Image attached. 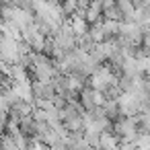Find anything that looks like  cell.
Instances as JSON below:
<instances>
[{"mask_svg": "<svg viewBox=\"0 0 150 150\" xmlns=\"http://www.w3.org/2000/svg\"><path fill=\"white\" fill-rule=\"evenodd\" d=\"M31 88H33L35 99H54L58 95L56 86L52 82H43V80H31Z\"/></svg>", "mask_w": 150, "mask_h": 150, "instance_id": "cell-1", "label": "cell"}, {"mask_svg": "<svg viewBox=\"0 0 150 150\" xmlns=\"http://www.w3.org/2000/svg\"><path fill=\"white\" fill-rule=\"evenodd\" d=\"M121 142V136H117L115 132H101V150H115Z\"/></svg>", "mask_w": 150, "mask_h": 150, "instance_id": "cell-2", "label": "cell"}, {"mask_svg": "<svg viewBox=\"0 0 150 150\" xmlns=\"http://www.w3.org/2000/svg\"><path fill=\"white\" fill-rule=\"evenodd\" d=\"M70 25H72V29H74L76 35H84V33H88V29H91V23H88L84 17H80V15L70 17Z\"/></svg>", "mask_w": 150, "mask_h": 150, "instance_id": "cell-3", "label": "cell"}, {"mask_svg": "<svg viewBox=\"0 0 150 150\" xmlns=\"http://www.w3.org/2000/svg\"><path fill=\"white\" fill-rule=\"evenodd\" d=\"M117 6L123 15V21H134V15H136V4L132 0H117Z\"/></svg>", "mask_w": 150, "mask_h": 150, "instance_id": "cell-4", "label": "cell"}, {"mask_svg": "<svg viewBox=\"0 0 150 150\" xmlns=\"http://www.w3.org/2000/svg\"><path fill=\"white\" fill-rule=\"evenodd\" d=\"M103 29L107 33V37H117L121 33V21L115 19H103Z\"/></svg>", "mask_w": 150, "mask_h": 150, "instance_id": "cell-5", "label": "cell"}, {"mask_svg": "<svg viewBox=\"0 0 150 150\" xmlns=\"http://www.w3.org/2000/svg\"><path fill=\"white\" fill-rule=\"evenodd\" d=\"M136 144H138L140 150H150V132L140 129L138 132V138H136Z\"/></svg>", "mask_w": 150, "mask_h": 150, "instance_id": "cell-6", "label": "cell"}, {"mask_svg": "<svg viewBox=\"0 0 150 150\" xmlns=\"http://www.w3.org/2000/svg\"><path fill=\"white\" fill-rule=\"evenodd\" d=\"M119 150H140V148H138L136 142H125V140H121V142H119Z\"/></svg>", "mask_w": 150, "mask_h": 150, "instance_id": "cell-7", "label": "cell"}, {"mask_svg": "<svg viewBox=\"0 0 150 150\" xmlns=\"http://www.w3.org/2000/svg\"><path fill=\"white\" fill-rule=\"evenodd\" d=\"M52 150H70V148H68V142L60 140V142H56V144L52 146Z\"/></svg>", "mask_w": 150, "mask_h": 150, "instance_id": "cell-8", "label": "cell"}, {"mask_svg": "<svg viewBox=\"0 0 150 150\" xmlns=\"http://www.w3.org/2000/svg\"><path fill=\"white\" fill-rule=\"evenodd\" d=\"M148 105H150V97H148Z\"/></svg>", "mask_w": 150, "mask_h": 150, "instance_id": "cell-9", "label": "cell"}, {"mask_svg": "<svg viewBox=\"0 0 150 150\" xmlns=\"http://www.w3.org/2000/svg\"><path fill=\"white\" fill-rule=\"evenodd\" d=\"M146 76H148V78H150V72H148V74H146Z\"/></svg>", "mask_w": 150, "mask_h": 150, "instance_id": "cell-10", "label": "cell"}]
</instances>
